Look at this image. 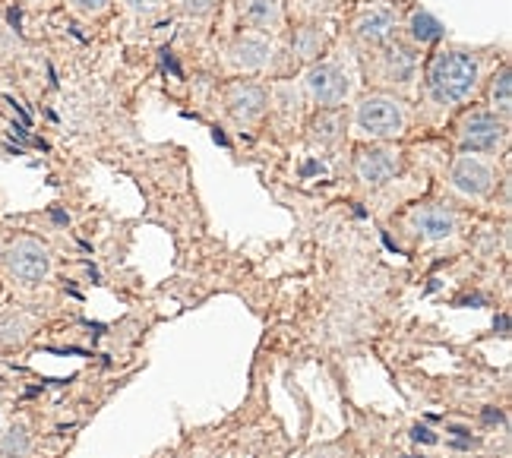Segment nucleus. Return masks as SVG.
I'll use <instances>...</instances> for the list:
<instances>
[{
    "mask_svg": "<svg viewBox=\"0 0 512 458\" xmlns=\"http://www.w3.org/2000/svg\"><path fill=\"white\" fill-rule=\"evenodd\" d=\"M411 35H415L418 42H437V38L443 35V29H440V23L433 16L415 13V16H411Z\"/></svg>",
    "mask_w": 512,
    "mask_h": 458,
    "instance_id": "17",
    "label": "nucleus"
},
{
    "mask_svg": "<svg viewBox=\"0 0 512 458\" xmlns=\"http://www.w3.org/2000/svg\"><path fill=\"white\" fill-rule=\"evenodd\" d=\"M386 61V83H408L411 76H415V54H411L408 48H396V51H386L383 54Z\"/></svg>",
    "mask_w": 512,
    "mask_h": 458,
    "instance_id": "14",
    "label": "nucleus"
},
{
    "mask_svg": "<svg viewBox=\"0 0 512 458\" xmlns=\"http://www.w3.org/2000/svg\"><path fill=\"white\" fill-rule=\"evenodd\" d=\"M168 0H124V7L133 13V16H155L165 10Z\"/></svg>",
    "mask_w": 512,
    "mask_h": 458,
    "instance_id": "19",
    "label": "nucleus"
},
{
    "mask_svg": "<svg viewBox=\"0 0 512 458\" xmlns=\"http://www.w3.org/2000/svg\"><path fill=\"white\" fill-rule=\"evenodd\" d=\"M402 171V155L389 146H364L354 155V177L367 187H383Z\"/></svg>",
    "mask_w": 512,
    "mask_h": 458,
    "instance_id": "6",
    "label": "nucleus"
},
{
    "mask_svg": "<svg viewBox=\"0 0 512 458\" xmlns=\"http://www.w3.org/2000/svg\"><path fill=\"white\" fill-rule=\"evenodd\" d=\"M487 98H490V111L500 114L503 121H506L509 111H512V79H509V70L506 67L500 73H494V79H490Z\"/></svg>",
    "mask_w": 512,
    "mask_h": 458,
    "instance_id": "13",
    "label": "nucleus"
},
{
    "mask_svg": "<svg viewBox=\"0 0 512 458\" xmlns=\"http://www.w3.org/2000/svg\"><path fill=\"white\" fill-rule=\"evenodd\" d=\"M0 455H7V458H26L29 455V433L23 424H13L4 433V440H0Z\"/></svg>",
    "mask_w": 512,
    "mask_h": 458,
    "instance_id": "15",
    "label": "nucleus"
},
{
    "mask_svg": "<svg viewBox=\"0 0 512 458\" xmlns=\"http://www.w3.org/2000/svg\"><path fill=\"white\" fill-rule=\"evenodd\" d=\"M29 4H51V0H29Z\"/></svg>",
    "mask_w": 512,
    "mask_h": 458,
    "instance_id": "21",
    "label": "nucleus"
},
{
    "mask_svg": "<svg viewBox=\"0 0 512 458\" xmlns=\"http://www.w3.org/2000/svg\"><path fill=\"white\" fill-rule=\"evenodd\" d=\"M411 225H415V231L424 237V241L437 244V241H446V237L456 234V215L443 206H424L411 215Z\"/></svg>",
    "mask_w": 512,
    "mask_h": 458,
    "instance_id": "10",
    "label": "nucleus"
},
{
    "mask_svg": "<svg viewBox=\"0 0 512 458\" xmlns=\"http://www.w3.org/2000/svg\"><path fill=\"white\" fill-rule=\"evenodd\" d=\"M424 79H427V92L433 102L459 105L478 89L481 61H478V54H471L465 48H443L430 57Z\"/></svg>",
    "mask_w": 512,
    "mask_h": 458,
    "instance_id": "1",
    "label": "nucleus"
},
{
    "mask_svg": "<svg viewBox=\"0 0 512 458\" xmlns=\"http://www.w3.org/2000/svg\"><path fill=\"white\" fill-rule=\"evenodd\" d=\"M238 16L256 32L282 29V0H238Z\"/></svg>",
    "mask_w": 512,
    "mask_h": 458,
    "instance_id": "11",
    "label": "nucleus"
},
{
    "mask_svg": "<svg viewBox=\"0 0 512 458\" xmlns=\"http://www.w3.org/2000/svg\"><path fill=\"white\" fill-rule=\"evenodd\" d=\"M351 73L339 61H317L304 73V89L323 111L339 108L351 95Z\"/></svg>",
    "mask_w": 512,
    "mask_h": 458,
    "instance_id": "5",
    "label": "nucleus"
},
{
    "mask_svg": "<svg viewBox=\"0 0 512 458\" xmlns=\"http://www.w3.org/2000/svg\"><path fill=\"white\" fill-rule=\"evenodd\" d=\"M177 7H181L187 16H209L215 7H219V0H177Z\"/></svg>",
    "mask_w": 512,
    "mask_h": 458,
    "instance_id": "20",
    "label": "nucleus"
},
{
    "mask_svg": "<svg viewBox=\"0 0 512 458\" xmlns=\"http://www.w3.org/2000/svg\"><path fill=\"white\" fill-rule=\"evenodd\" d=\"M73 13H80L83 19H98L111 10V0H67Z\"/></svg>",
    "mask_w": 512,
    "mask_h": 458,
    "instance_id": "18",
    "label": "nucleus"
},
{
    "mask_svg": "<svg viewBox=\"0 0 512 458\" xmlns=\"http://www.w3.org/2000/svg\"><path fill=\"white\" fill-rule=\"evenodd\" d=\"M449 181L456 187L462 196L468 199H484L494 190L497 177H494V168H490L481 155H459L456 162H452V171H449Z\"/></svg>",
    "mask_w": 512,
    "mask_h": 458,
    "instance_id": "7",
    "label": "nucleus"
},
{
    "mask_svg": "<svg viewBox=\"0 0 512 458\" xmlns=\"http://www.w3.org/2000/svg\"><path fill=\"white\" fill-rule=\"evenodd\" d=\"M456 136H459V146L468 152V155H494L503 149L506 136H509V127L500 114L494 111H465L456 124Z\"/></svg>",
    "mask_w": 512,
    "mask_h": 458,
    "instance_id": "3",
    "label": "nucleus"
},
{
    "mask_svg": "<svg viewBox=\"0 0 512 458\" xmlns=\"http://www.w3.org/2000/svg\"><path fill=\"white\" fill-rule=\"evenodd\" d=\"M361 42L367 45H386L392 35H396V19L386 10H370L358 19V26H354Z\"/></svg>",
    "mask_w": 512,
    "mask_h": 458,
    "instance_id": "12",
    "label": "nucleus"
},
{
    "mask_svg": "<svg viewBox=\"0 0 512 458\" xmlns=\"http://www.w3.org/2000/svg\"><path fill=\"white\" fill-rule=\"evenodd\" d=\"M351 127L358 136L373 139V143H386L396 139L408 127V111L396 95L386 92H370L364 95L351 111Z\"/></svg>",
    "mask_w": 512,
    "mask_h": 458,
    "instance_id": "2",
    "label": "nucleus"
},
{
    "mask_svg": "<svg viewBox=\"0 0 512 458\" xmlns=\"http://www.w3.org/2000/svg\"><path fill=\"white\" fill-rule=\"evenodd\" d=\"M4 266L19 285H42L51 272V250L35 237H16L4 250Z\"/></svg>",
    "mask_w": 512,
    "mask_h": 458,
    "instance_id": "4",
    "label": "nucleus"
},
{
    "mask_svg": "<svg viewBox=\"0 0 512 458\" xmlns=\"http://www.w3.org/2000/svg\"><path fill=\"white\" fill-rule=\"evenodd\" d=\"M225 108L238 124H256L269 108V92L260 83H231L225 89Z\"/></svg>",
    "mask_w": 512,
    "mask_h": 458,
    "instance_id": "8",
    "label": "nucleus"
},
{
    "mask_svg": "<svg viewBox=\"0 0 512 458\" xmlns=\"http://www.w3.org/2000/svg\"><path fill=\"white\" fill-rule=\"evenodd\" d=\"M313 130H317L313 136H317L323 146H329V143H339V139H342V121H339L336 108L326 111V114H320V117H317V124H313Z\"/></svg>",
    "mask_w": 512,
    "mask_h": 458,
    "instance_id": "16",
    "label": "nucleus"
},
{
    "mask_svg": "<svg viewBox=\"0 0 512 458\" xmlns=\"http://www.w3.org/2000/svg\"><path fill=\"white\" fill-rule=\"evenodd\" d=\"M272 42L263 32H241L231 42V64L244 73H260L272 64Z\"/></svg>",
    "mask_w": 512,
    "mask_h": 458,
    "instance_id": "9",
    "label": "nucleus"
}]
</instances>
